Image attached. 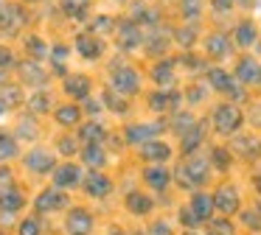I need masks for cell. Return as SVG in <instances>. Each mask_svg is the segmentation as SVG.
I'll return each mask as SVG.
<instances>
[{
  "mask_svg": "<svg viewBox=\"0 0 261 235\" xmlns=\"http://www.w3.org/2000/svg\"><path fill=\"white\" fill-rule=\"evenodd\" d=\"M214 126H216V132H222V134H233L239 126H242V112H239V106H233V104L216 106Z\"/></svg>",
  "mask_w": 261,
  "mask_h": 235,
  "instance_id": "obj_1",
  "label": "cell"
},
{
  "mask_svg": "<svg viewBox=\"0 0 261 235\" xmlns=\"http://www.w3.org/2000/svg\"><path fill=\"white\" fill-rule=\"evenodd\" d=\"M34 207L40 213H57V210H62V207H68V196H65L59 188H48V190H42V193L37 196Z\"/></svg>",
  "mask_w": 261,
  "mask_h": 235,
  "instance_id": "obj_2",
  "label": "cell"
},
{
  "mask_svg": "<svg viewBox=\"0 0 261 235\" xmlns=\"http://www.w3.org/2000/svg\"><path fill=\"white\" fill-rule=\"evenodd\" d=\"M110 84H113L115 93L132 95L138 90V73L132 70V67H121V70H115L113 76H110Z\"/></svg>",
  "mask_w": 261,
  "mask_h": 235,
  "instance_id": "obj_3",
  "label": "cell"
},
{
  "mask_svg": "<svg viewBox=\"0 0 261 235\" xmlns=\"http://www.w3.org/2000/svg\"><path fill=\"white\" fill-rule=\"evenodd\" d=\"M160 129H163V123H132V126H126V143L143 145V143H149Z\"/></svg>",
  "mask_w": 261,
  "mask_h": 235,
  "instance_id": "obj_4",
  "label": "cell"
},
{
  "mask_svg": "<svg viewBox=\"0 0 261 235\" xmlns=\"http://www.w3.org/2000/svg\"><path fill=\"white\" fill-rule=\"evenodd\" d=\"M93 227V218L87 210H82V207H73V210L68 213V218H65V229H68L70 235H87Z\"/></svg>",
  "mask_w": 261,
  "mask_h": 235,
  "instance_id": "obj_5",
  "label": "cell"
},
{
  "mask_svg": "<svg viewBox=\"0 0 261 235\" xmlns=\"http://www.w3.org/2000/svg\"><path fill=\"white\" fill-rule=\"evenodd\" d=\"M214 207H216L219 213H225V216L236 213V210H239V193H236V188L225 185V188L216 190V196H214Z\"/></svg>",
  "mask_w": 261,
  "mask_h": 235,
  "instance_id": "obj_6",
  "label": "cell"
},
{
  "mask_svg": "<svg viewBox=\"0 0 261 235\" xmlns=\"http://www.w3.org/2000/svg\"><path fill=\"white\" fill-rule=\"evenodd\" d=\"M141 39H143V34H141V28H138V22L124 20V22L118 25V45H121L124 50L138 48V45H141Z\"/></svg>",
  "mask_w": 261,
  "mask_h": 235,
  "instance_id": "obj_7",
  "label": "cell"
},
{
  "mask_svg": "<svg viewBox=\"0 0 261 235\" xmlns=\"http://www.w3.org/2000/svg\"><path fill=\"white\" fill-rule=\"evenodd\" d=\"M236 78L242 84H261V65L253 59V56H244L236 67Z\"/></svg>",
  "mask_w": 261,
  "mask_h": 235,
  "instance_id": "obj_8",
  "label": "cell"
},
{
  "mask_svg": "<svg viewBox=\"0 0 261 235\" xmlns=\"http://www.w3.org/2000/svg\"><path fill=\"white\" fill-rule=\"evenodd\" d=\"M82 185H85V193H90V196H96V199H101V196H107L110 193V179L104 177V173H98V171H90L85 179H82Z\"/></svg>",
  "mask_w": 261,
  "mask_h": 235,
  "instance_id": "obj_9",
  "label": "cell"
},
{
  "mask_svg": "<svg viewBox=\"0 0 261 235\" xmlns=\"http://www.w3.org/2000/svg\"><path fill=\"white\" fill-rule=\"evenodd\" d=\"M25 168L29 171H34V173H48V171H54V157L48 154V151H42V149H34L29 157H25Z\"/></svg>",
  "mask_w": 261,
  "mask_h": 235,
  "instance_id": "obj_10",
  "label": "cell"
},
{
  "mask_svg": "<svg viewBox=\"0 0 261 235\" xmlns=\"http://www.w3.org/2000/svg\"><path fill=\"white\" fill-rule=\"evenodd\" d=\"M141 154H143V160H149V162H166L171 157V149L166 143H160V140H149V143L141 145Z\"/></svg>",
  "mask_w": 261,
  "mask_h": 235,
  "instance_id": "obj_11",
  "label": "cell"
},
{
  "mask_svg": "<svg viewBox=\"0 0 261 235\" xmlns=\"http://www.w3.org/2000/svg\"><path fill=\"white\" fill-rule=\"evenodd\" d=\"M23 22V14H20L17 6H12L9 0H0V28L6 31H14V28Z\"/></svg>",
  "mask_w": 261,
  "mask_h": 235,
  "instance_id": "obj_12",
  "label": "cell"
},
{
  "mask_svg": "<svg viewBox=\"0 0 261 235\" xmlns=\"http://www.w3.org/2000/svg\"><path fill=\"white\" fill-rule=\"evenodd\" d=\"M20 78H23L25 84H34V87H40V84H45V70H42L37 62H20Z\"/></svg>",
  "mask_w": 261,
  "mask_h": 235,
  "instance_id": "obj_13",
  "label": "cell"
},
{
  "mask_svg": "<svg viewBox=\"0 0 261 235\" xmlns=\"http://www.w3.org/2000/svg\"><path fill=\"white\" fill-rule=\"evenodd\" d=\"M23 204H25V196L17 188L0 190V213H17Z\"/></svg>",
  "mask_w": 261,
  "mask_h": 235,
  "instance_id": "obj_14",
  "label": "cell"
},
{
  "mask_svg": "<svg viewBox=\"0 0 261 235\" xmlns=\"http://www.w3.org/2000/svg\"><path fill=\"white\" fill-rule=\"evenodd\" d=\"M76 48H79V53L85 56V59H98L101 56V42L96 39V34H82L79 39H76Z\"/></svg>",
  "mask_w": 261,
  "mask_h": 235,
  "instance_id": "obj_15",
  "label": "cell"
},
{
  "mask_svg": "<svg viewBox=\"0 0 261 235\" xmlns=\"http://www.w3.org/2000/svg\"><path fill=\"white\" fill-rule=\"evenodd\" d=\"M205 50H208V56H214V59H225V56L230 53V39H227L225 34H211L208 42H205Z\"/></svg>",
  "mask_w": 261,
  "mask_h": 235,
  "instance_id": "obj_16",
  "label": "cell"
},
{
  "mask_svg": "<svg viewBox=\"0 0 261 235\" xmlns=\"http://www.w3.org/2000/svg\"><path fill=\"white\" fill-rule=\"evenodd\" d=\"M188 210L197 216V221H208V218H211V210H214V199H211L208 193H194L191 207H188Z\"/></svg>",
  "mask_w": 261,
  "mask_h": 235,
  "instance_id": "obj_17",
  "label": "cell"
},
{
  "mask_svg": "<svg viewBox=\"0 0 261 235\" xmlns=\"http://www.w3.org/2000/svg\"><path fill=\"white\" fill-rule=\"evenodd\" d=\"M79 168L76 165H62V168H57L54 171V182H57V188H73V185H79Z\"/></svg>",
  "mask_w": 261,
  "mask_h": 235,
  "instance_id": "obj_18",
  "label": "cell"
},
{
  "mask_svg": "<svg viewBox=\"0 0 261 235\" xmlns=\"http://www.w3.org/2000/svg\"><path fill=\"white\" fill-rule=\"evenodd\" d=\"M65 93L73 95V98H87V93H90V78L87 76H68L65 78Z\"/></svg>",
  "mask_w": 261,
  "mask_h": 235,
  "instance_id": "obj_19",
  "label": "cell"
},
{
  "mask_svg": "<svg viewBox=\"0 0 261 235\" xmlns=\"http://www.w3.org/2000/svg\"><path fill=\"white\" fill-rule=\"evenodd\" d=\"M143 179H146L149 188H154V190H166V185H169V171H166V168H160V165H152V168H146Z\"/></svg>",
  "mask_w": 261,
  "mask_h": 235,
  "instance_id": "obj_20",
  "label": "cell"
},
{
  "mask_svg": "<svg viewBox=\"0 0 261 235\" xmlns=\"http://www.w3.org/2000/svg\"><path fill=\"white\" fill-rule=\"evenodd\" d=\"M104 134H107V132H104V126H101V123H96V121L85 123V126L79 129V137L85 140L87 145H98L104 140Z\"/></svg>",
  "mask_w": 261,
  "mask_h": 235,
  "instance_id": "obj_21",
  "label": "cell"
},
{
  "mask_svg": "<svg viewBox=\"0 0 261 235\" xmlns=\"http://www.w3.org/2000/svg\"><path fill=\"white\" fill-rule=\"evenodd\" d=\"M126 207H129V213H135V216H146L149 210H152V199L143 193H129L126 196Z\"/></svg>",
  "mask_w": 261,
  "mask_h": 235,
  "instance_id": "obj_22",
  "label": "cell"
},
{
  "mask_svg": "<svg viewBox=\"0 0 261 235\" xmlns=\"http://www.w3.org/2000/svg\"><path fill=\"white\" fill-rule=\"evenodd\" d=\"M0 101H3V106H17L20 101H23V93H20L17 84H0Z\"/></svg>",
  "mask_w": 261,
  "mask_h": 235,
  "instance_id": "obj_23",
  "label": "cell"
},
{
  "mask_svg": "<svg viewBox=\"0 0 261 235\" xmlns=\"http://www.w3.org/2000/svg\"><path fill=\"white\" fill-rule=\"evenodd\" d=\"M199 143H202V126H199V123H194V126L182 134V151H186V154H191Z\"/></svg>",
  "mask_w": 261,
  "mask_h": 235,
  "instance_id": "obj_24",
  "label": "cell"
},
{
  "mask_svg": "<svg viewBox=\"0 0 261 235\" xmlns=\"http://www.w3.org/2000/svg\"><path fill=\"white\" fill-rule=\"evenodd\" d=\"M82 160H85L87 168H101L104 165V151L98 149V145H87V149H82Z\"/></svg>",
  "mask_w": 261,
  "mask_h": 235,
  "instance_id": "obj_25",
  "label": "cell"
},
{
  "mask_svg": "<svg viewBox=\"0 0 261 235\" xmlns=\"http://www.w3.org/2000/svg\"><path fill=\"white\" fill-rule=\"evenodd\" d=\"M236 42L242 45V48H250V45L255 42V25L253 22H239L236 25Z\"/></svg>",
  "mask_w": 261,
  "mask_h": 235,
  "instance_id": "obj_26",
  "label": "cell"
},
{
  "mask_svg": "<svg viewBox=\"0 0 261 235\" xmlns=\"http://www.w3.org/2000/svg\"><path fill=\"white\" fill-rule=\"evenodd\" d=\"M152 76H154V81H158L160 87H169V84L174 81V70H171V62H160V65H154Z\"/></svg>",
  "mask_w": 261,
  "mask_h": 235,
  "instance_id": "obj_27",
  "label": "cell"
},
{
  "mask_svg": "<svg viewBox=\"0 0 261 235\" xmlns=\"http://www.w3.org/2000/svg\"><path fill=\"white\" fill-rule=\"evenodd\" d=\"M186 171H188V177L194 179V185H202L205 177H208V162L205 160H191L186 165Z\"/></svg>",
  "mask_w": 261,
  "mask_h": 235,
  "instance_id": "obj_28",
  "label": "cell"
},
{
  "mask_svg": "<svg viewBox=\"0 0 261 235\" xmlns=\"http://www.w3.org/2000/svg\"><path fill=\"white\" fill-rule=\"evenodd\" d=\"M208 81H211V87L222 90V93H230V87H233V78L225 70H208Z\"/></svg>",
  "mask_w": 261,
  "mask_h": 235,
  "instance_id": "obj_29",
  "label": "cell"
},
{
  "mask_svg": "<svg viewBox=\"0 0 261 235\" xmlns=\"http://www.w3.org/2000/svg\"><path fill=\"white\" fill-rule=\"evenodd\" d=\"M177 101H180V95L177 93H154L152 98H149V106H152V109H158V112H163L166 106H174Z\"/></svg>",
  "mask_w": 261,
  "mask_h": 235,
  "instance_id": "obj_30",
  "label": "cell"
},
{
  "mask_svg": "<svg viewBox=\"0 0 261 235\" xmlns=\"http://www.w3.org/2000/svg\"><path fill=\"white\" fill-rule=\"evenodd\" d=\"M79 115L82 112L76 109V106H70V104H65V106L57 109V121L62 123V126H76V123H79Z\"/></svg>",
  "mask_w": 261,
  "mask_h": 235,
  "instance_id": "obj_31",
  "label": "cell"
},
{
  "mask_svg": "<svg viewBox=\"0 0 261 235\" xmlns=\"http://www.w3.org/2000/svg\"><path fill=\"white\" fill-rule=\"evenodd\" d=\"M17 154V143H14L12 134L0 132V160H12V157Z\"/></svg>",
  "mask_w": 261,
  "mask_h": 235,
  "instance_id": "obj_32",
  "label": "cell"
},
{
  "mask_svg": "<svg viewBox=\"0 0 261 235\" xmlns=\"http://www.w3.org/2000/svg\"><path fill=\"white\" fill-rule=\"evenodd\" d=\"M87 6H90V0H62L65 14H70V17H82L87 11Z\"/></svg>",
  "mask_w": 261,
  "mask_h": 235,
  "instance_id": "obj_33",
  "label": "cell"
},
{
  "mask_svg": "<svg viewBox=\"0 0 261 235\" xmlns=\"http://www.w3.org/2000/svg\"><path fill=\"white\" fill-rule=\"evenodd\" d=\"M233 145H236V151H239V154H244V157H253V154H258V143H255L253 137H239Z\"/></svg>",
  "mask_w": 261,
  "mask_h": 235,
  "instance_id": "obj_34",
  "label": "cell"
},
{
  "mask_svg": "<svg viewBox=\"0 0 261 235\" xmlns=\"http://www.w3.org/2000/svg\"><path fill=\"white\" fill-rule=\"evenodd\" d=\"M208 232L211 235H233V224L227 221V218H214V221L208 224Z\"/></svg>",
  "mask_w": 261,
  "mask_h": 235,
  "instance_id": "obj_35",
  "label": "cell"
},
{
  "mask_svg": "<svg viewBox=\"0 0 261 235\" xmlns=\"http://www.w3.org/2000/svg\"><path fill=\"white\" fill-rule=\"evenodd\" d=\"M51 59H54V67H57V73H65V59H68V48H65V45H54V48H51Z\"/></svg>",
  "mask_w": 261,
  "mask_h": 235,
  "instance_id": "obj_36",
  "label": "cell"
},
{
  "mask_svg": "<svg viewBox=\"0 0 261 235\" xmlns=\"http://www.w3.org/2000/svg\"><path fill=\"white\" fill-rule=\"evenodd\" d=\"M113 28H115V22L110 17H96L90 25V34H113Z\"/></svg>",
  "mask_w": 261,
  "mask_h": 235,
  "instance_id": "obj_37",
  "label": "cell"
},
{
  "mask_svg": "<svg viewBox=\"0 0 261 235\" xmlns=\"http://www.w3.org/2000/svg\"><path fill=\"white\" fill-rule=\"evenodd\" d=\"M17 134L20 140H34L37 137V126H34V118H25L23 123L17 126Z\"/></svg>",
  "mask_w": 261,
  "mask_h": 235,
  "instance_id": "obj_38",
  "label": "cell"
},
{
  "mask_svg": "<svg viewBox=\"0 0 261 235\" xmlns=\"http://www.w3.org/2000/svg\"><path fill=\"white\" fill-rule=\"evenodd\" d=\"M191 126H194V118L188 115V112H180V115H174V132L186 134Z\"/></svg>",
  "mask_w": 261,
  "mask_h": 235,
  "instance_id": "obj_39",
  "label": "cell"
},
{
  "mask_svg": "<svg viewBox=\"0 0 261 235\" xmlns=\"http://www.w3.org/2000/svg\"><path fill=\"white\" fill-rule=\"evenodd\" d=\"M199 9H202V0H182V17H188V20L199 17Z\"/></svg>",
  "mask_w": 261,
  "mask_h": 235,
  "instance_id": "obj_40",
  "label": "cell"
},
{
  "mask_svg": "<svg viewBox=\"0 0 261 235\" xmlns=\"http://www.w3.org/2000/svg\"><path fill=\"white\" fill-rule=\"evenodd\" d=\"M20 235H40L37 218H23V221H20Z\"/></svg>",
  "mask_w": 261,
  "mask_h": 235,
  "instance_id": "obj_41",
  "label": "cell"
},
{
  "mask_svg": "<svg viewBox=\"0 0 261 235\" xmlns=\"http://www.w3.org/2000/svg\"><path fill=\"white\" fill-rule=\"evenodd\" d=\"M25 45H29V50L34 53V59H40V56L48 53V48H45V45H42L37 37H29V39H25Z\"/></svg>",
  "mask_w": 261,
  "mask_h": 235,
  "instance_id": "obj_42",
  "label": "cell"
},
{
  "mask_svg": "<svg viewBox=\"0 0 261 235\" xmlns=\"http://www.w3.org/2000/svg\"><path fill=\"white\" fill-rule=\"evenodd\" d=\"M211 157H214V165H216V168H222V171H225V168L230 165V154H227L225 149H214V154H211Z\"/></svg>",
  "mask_w": 261,
  "mask_h": 235,
  "instance_id": "obj_43",
  "label": "cell"
},
{
  "mask_svg": "<svg viewBox=\"0 0 261 235\" xmlns=\"http://www.w3.org/2000/svg\"><path fill=\"white\" fill-rule=\"evenodd\" d=\"M31 112H45L48 109V106H51V104H48V95H42V93H37L34 95V98H31Z\"/></svg>",
  "mask_w": 261,
  "mask_h": 235,
  "instance_id": "obj_44",
  "label": "cell"
},
{
  "mask_svg": "<svg viewBox=\"0 0 261 235\" xmlns=\"http://www.w3.org/2000/svg\"><path fill=\"white\" fill-rule=\"evenodd\" d=\"M146 45H149L152 53H163V50H166V37H160V34H158V37H152Z\"/></svg>",
  "mask_w": 261,
  "mask_h": 235,
  "instance_id": "obj_45",
  "label": "cell"
},
{
  "mask_svg": "<svg viewBox=\"0 0 261 235\" xmlns=\"http://www.w3.org/2000/svg\"><path fill=\"white\" fill-rule=\"evenodd\" d=\"M9 188H14L12 171H9V168H0V190H9Z\"/></svg>",
  "mask_w": 261,
  "mask_h": 235,
  "instance_id": "obj_46",
  "label": "cell"
},
{
  "mask_svg": "<svg viewBox=\"0 0 261 235\" xmlns=\"http://www.w3.org/2000/svg\"><path fill=\"white\" fill-rule=\"evenodd\" d=\"M177 182L182 185V188H197V185H194V179L188 177V171H186V165L182 168H177Z\"/></svg>",
  "mask_w": 261,
  "mask_h": 235,
  "instance_id": "obj_47",
  "label": "cell"
},
{
  "mask_svg": "<svg viewBox=\"0 0 261 235\" xmlns=\"http://www.w3.org/2000/svg\"><path fill=\"white\" fill-rule=\"evenodd\" d=\"M59 151H62V154H73V151H76V140L73 137H62V140H59Z\"/></svg>",
  "mask_w": 261,
  "mask_h": 235,
  "instance_id": "obj_48",
  "label": "cell"
},
{
  "mask_svg": "<svg viewBox=\"0 0 261 235\" xmlns=\"http://www.w3.org/2000/svg\"><path fill=\"white\" fill-rule=\"evenodd\" d=\"M242 218H244V224H247V227H253V229H258V227H261V218L255 216L253 210H250V213H244Z\"/></svg>",
  "mask_w": 261,
  "mask_h": 235,
  "instance_id": "obj_49",
  "label": "cell"
},
{
  "mask_svg": "<svg viewBox=\"0 0 261 235\" xmlns=\"http://www.w3.org/2000/svg\"><path fill=\"white\" fill-rule=\"evenodd\" d=\"M14 62V56H12V50L9 48H3V45H0V67H9Z\"/></svg>",
  "mask_w": 261,
  "mask_h": 235,
  "instance_id": "obj_50",
  "label": "cell"
},
{
  "mask_svg": "<svg viewBox=\"0 0 261 235\" xmlns=\"http://www.w3.org/2000/svg\"><path fill=\"white\" fill-rule=\"evenodd\" d=\"M202 87H191V90H188V93H186V98L188 101H191V104H199V101H202Z\"/></svg>",
  "mask_w": 261,
  "mask_h": 235,
  "instance_id": "obj_51",
  "label": "cell"
},
{
  "mask_svg": "<svg viewBox=\"0 0 261 235\" xmlns=\"http://www.w3.org/2000/svg\"><path fill=\"white\" fill-rule=\"evenodd\" d=\"M180 218H182V224H186V227H197V224H199V221H197V216H194L191 210H182V213H180Z\"/></svg>",
  "mask_w": 261,
  "mask_h": 235,
  "instance_id": "obj_52",
  "label": "cell"
},
{
  "mask_svg": "<svg viewBox=\"0 0 261 235\" xmlns=\"http://www.w3.org/2000/svg\"><path fill=\"white\" fill-rule=\"evenodd\" d=\"M107 106H113L115 112H124L126 109V104H121V98H115V95H110V93H107Z\"/></svg>",
  "mask_w": 261,
  "mask_h": 235,
  "instance_id": "obj_53",
  "label": "cell"
},
{
  "mask_svg": "<svg viewBox=\"0 0 261 235\" xmlns=\"http://www.w3.org/2000/svg\"><path fill=\"white\" fill-rule=\"evenodd\" d=\"M177 39H180L182 45H191L194 42V31H191V28H186V31H180V37H177Z\"/></svg>",
  "mask_w": 261,
  "mask_h": 235,
  "instance_id": "obj_54",
  "label": "cell"
},
{
  "mask_svg": "<svg viewBox=\"0 0 261 235\" xmlns=\"http://www.w3.org/2000/svg\"><path fill=\"white\" fill-rule=\"evenodd\" d=\"M152 235H169V224H163V221H158L152 227Z\"/></svg>",
  "mask_w": 261,
  "mask_h": 235,
  "instance_id": "obj_55",
  "label": "cell"
},
{
  "mask_svg": "<svg viewBox=\"0 0 261 235\" xmlns=\"http://www.w3.org/2000/svg\"><path fill=\"white\" fill-rule=\"evenodd\" d=\"M233 6V0H214V9L216 11H227Z\"/></svg>",
  "mask_w": 261,
  "mask_h": 235,
  "instance_id": "obj_56",
  "label": "cell"
},
{
  "mask_svg": "<svg viewBox=\"0 0 261 235\" xmlns=\"http://www.w3.org/2000/svg\"><path fill=\"white\" fill-rule=\"evenodd\" d=\"M250 118H253L255 126H261V104H258V106H253V115H250Z\"/></svg>",
  "mask_w": 261,
  "mask_h": 235,
  "instance_id": "obj_57",
  "label": "cell"
},
{
  "mask_svg": "<svg viewBox=\"0 0 261 235\" xmlns=\"http://www.w3.org/2000/svg\"><path fill=\"white\" fill-rule=\"evenodd\" d=\"M85 106H87V112H93V115H96V112L101 109V106H98V104H85Z\"/></svg>",
  "mask_w": 261,
  "mask_h": 235,
  "instance_id": "obj_58",
  "label": "cell"
},
{
  "mask_svg": "<svg viewBox=\"0 0 261 235\" xmlns=\"http://www.w3.org/2000/svg\"><path fill=\"white\" fill-rule=\"evenodd\" d=\"M255 188H258V190H261V177H258V179H255Z\"/></svg>",
  "mask_w": 261,
  "mask_h": 235,
  "instance_id": "obj_59",
  "label": "cell"
},
{
  "mask_svg": "<svg viewBox=\"0 0 261 235\" xmlns=\"http://www.w3.org/2000/svg\"><path fill=\"white\" fill-rule=\"evenodd\" d=\"M3 112H6V106H3V101H0V115H3Z\"/></svg>",
  "mask_w": 261,
  "mask_h": 235,
  "instance_id": "obj_60",
  "label": "cell"
},
{
  "mask_svg": "<svg viewBox=\"0 0 261 235\" xmlns=\"http://www.w3.org/2000/svg\"><path fill=\"white\" fill-rule=\"evenodd\" d=\"M258 216H261V204H258Z\"/></svg>",
  "mask_w": 261,
  "mask_h": 235,
  "instance_id": "obj_61",
  "label": "cell"
},
{
  "mask_svg": "<svg viewBox=\"0 0 261 235\" xmlns=\"http://www.w3.org/2000/svg\"><path fill=\"white\" fill-rule=\"evenodd\" d=\"M0 235H3V229H0Z\"/></svg>",
  "mask_w": 261,
  "mask_h": 235,
  "instance_id": "obj_62",
  "label": "cell"
},
{
  "mask_svg": "<svg viewBox=\"0 0 261 235\" xmlns=\"http://www.w3.org/2000/svg\"><path fill=\"white\" fill-rule=\"evenodd\" d=\"M188 235H194V232H188Z\"/></svg>",
  "mask_w": 261,
  "mask_h": 235,
  "instance_id": "obj_63",
  "label": "cell"
}]
</instances>
